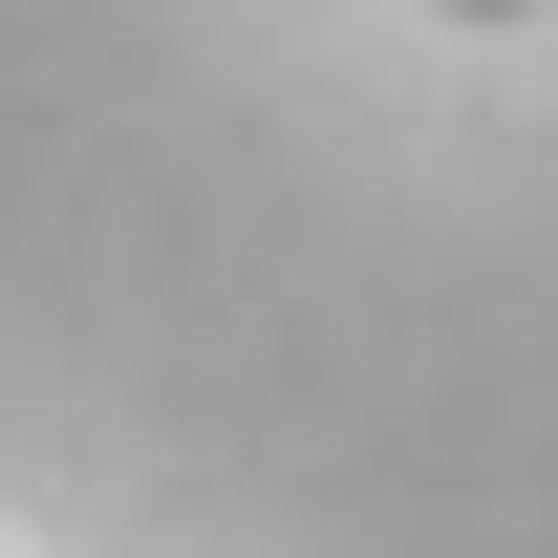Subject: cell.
Here are the masks:
<instances>
[{
    "mask_svg": "<svg viewBox=\"0 0 558 558\" xmlns=\"http://www.w3.org/2000/svg\"><path fill=\"white\" fill-rule=\"evenodd\" d=\"M451 22H515V0H451Z\"/></svg>",
    "mask_w": 558,
    "mask_h": 558,
    "instance_id": "6da1fadb",
    "label": "cell"
}]
</instances>
